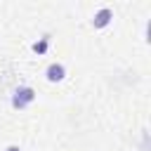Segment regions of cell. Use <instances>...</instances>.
<instances>
[{"instance_id":"obj_1","label":"cell","mask_w":151,"mask_h":151,"mask_svg":"<svg viewBox=\"0 0 151 151\" xmlns=\"http://www.w3.org/2000/svg\"><path fill=\"white\" fill-rule=\"evenodd\" d=\"M33 101H35V90H33L31 85H19V87H14V92H12V97H9V104H12V109H17V111L28 109Z\"/></svg>"},{"instance_id":"obj_2","label":"cell","mask_w":151,"mask_h":151,"mask_svg":"<svg viewBox=\"0 0 151 151\" xmlns=\"http://www.w3.org/2000/svg\"><path fill=\"white\" fill-rule=\"evenodd\" d=\"M66 78V66L61 61H52L47 68H45V80L47 83H61Z\"/></svg>"},{"instance_id":"obj_3","label":"cell","mask_w":151,"mask_h":151,"mask_svg":"<svg viewBox=\"0 0 151 151\" xmlns=\"http://www.w3.org/2000/svg\"><path fill=\"white\" fill-rule=\"evenodd\" d=\"M111 21H113V9L111 7H99L92 14V26L94 28H106Z\"/></svg>"},{"instance_id":"obj_4","label":"cell","mask_w":151,"mask_h":151,"mask_svg":"<svg viewBox=\"0 0 151 151\" xmlns=\"http://www.w3.org/2000/svg\"><path fill=\"white\" fill-rule=\"evenodd\" d=\"M31 50H33L35 54H45V52L50 50V35H42V38H38V40L31 45Z\"/></svg>"},{"instance_id":"obj_5","label":"cell","mask_w":151,"mask_h":151,"mask_svg":"<svg viewBox=\"0 0 151 151\" xmlns=\"http://www.w3.org/2000/svg\"><path fill=\"white\" fill-rule=\"evenodd\" d=\"M5 151H21V146H17V144H9V146H5Z\"/></svg>"}]
</instances>
